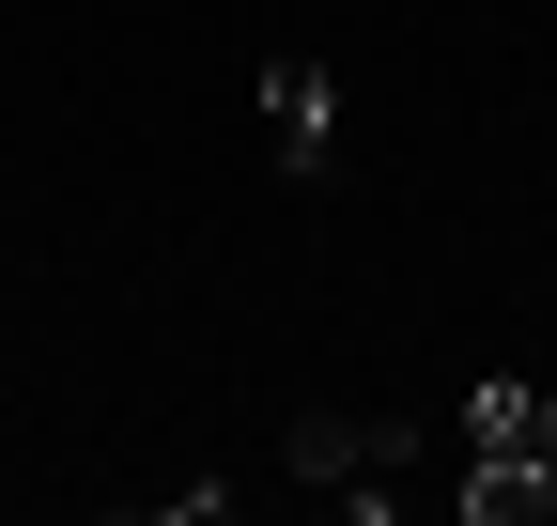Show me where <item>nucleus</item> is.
<instances>
[{
  "label": "nucleus",
  "mask_w": 557,
  "mask_h": 526,
  "mask_svg": "<svg viewBox=\"0 0 557 526\" xmlns=\"http://www.w3.org/2000/svg\"><path fill=\"white\" fill-rule=\"evenodd\" d=\"M278 465H295V480H341V496H357V480H403L418 465V418H295Z\"/></svg>",
  "instance_id": "f257e3e1"
},
{
  "label": "nucleus",
  "mask_w": 557,
  "mask_h": 526,
  "mask_svg": "<svg viewBox=\"0 0 557 526\" xmlns=\"http://www.w3.org/2000/svg\"><path fill=\"white\" fill-rule=\"evenodd\" d=\"M263 140H278V171H325V155H341V93H325V62H263Z\"/></svg>",
  "instance_id": "f03ea898"
},
{
  "label": "nucleus",
  "mask_w": 557,
  "mask_h": 526,
  "mask_svg": "<svg viewBox=\"0 0 557 526\" xmlns=\"http://www.w3.org/2000/svg\"><path fill=\"white\" fill-rule=\"evenodd\" d=\"M465 511H480V526H542V511H557V465H542V449H480Z\"/></svg>",
  "instance_id": "7ed1b4c3"
},
{
  "label": "nucleus",
  "mask_w": 557,
  "mask_h": 526,
  "mask_svg": "<svg viewBox=\"0 0 557 526\" xmlns=\"http://www.w3.org/2000/svg\"><path fill=\"white\" fill-rule=\"evenodd\" d=\"M465 449H527V387H511V372H496V387L465 403Z\"/></svg>",
  "instance_id": "20e7f679"
},
{
  "label": "nucleus",
  "mask_w": 557,
  "mask_h": 526,
  "mask_svg": "<svg viewBox=\"0 0 557 526\" xmlns=\"http://www.w3.org/2000/svg\"><path fill=\"white\" fill-rule=\"evenodd\" d=\"M527 449H542V465H557V387H527Z\"/></svg>",
  "instance_id": "39448f33"
}]
</instances>
